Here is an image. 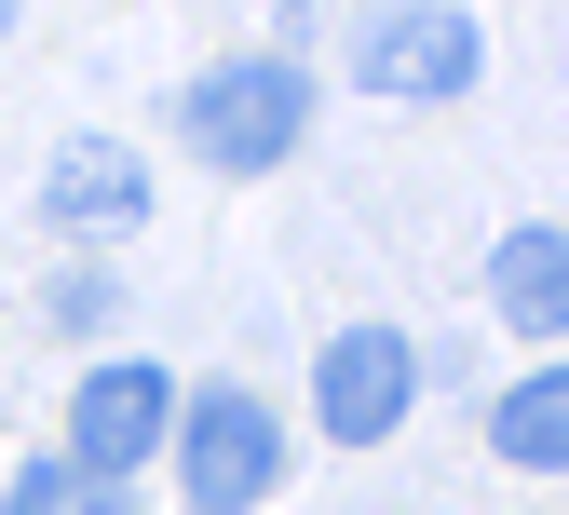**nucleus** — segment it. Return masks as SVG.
<instances>
[{"instance_id":"obj_8","label":"nucleus","mask_w":569,"mask_h":515,"mask_svg":"<svg viewBox=\"0 0 569 515\" xmlns=\"http://www.w3.org/2000/svg\"><path fill=\"white\" fill-rule=\"evenodd\" d=\"M488 462H516V475L569 462V366H529V380L488 394Z\"/></svg>"},{"instance_id":"obj_1","label":"nucleus","mask_w":569,"mask_h":515,"mask_svg":"<svg viewBox=\"0 0 569 515\" xmlns=\"http://www.w3.org/2000/svg\"><path fill=\"white\" fill-rule=\"evenodd\" d=\"M177 136H190L203 177H271V164H299V136H312V68H299V55H218V68L177 96Z\"/></svg>"},{"instance_id":"obj_3","label":"nucleus","mask_w":569,"mask_h":515,"mask_svg":"<svg viewBox=\"0 0 569 515\" xmlns=\"http://www.w3.org/2000/svg\"><path fill=\"white\" fill-rule=\"evenodd\" d=\"M435 394V353L407 326H326L312 339V434L326 448H393Z\"/></svg>"},{"instance_id":"obj_6","label":"nucleus","mask_w":569,"mask_h":515,"mask_svg":"<svg viewBox=\"0 0 569 515\" xmlns=\"http://www.w3.org/2000/svg\"><path fill=\"white\" fill-rule=\"evenodd\" d=\"M41 231H68V245L150 231V164H136L122 136H68V150L41 164Z\"/></svg>"},{"instance_id":"obj_7","label":"nucleus","mask_w":569,"mask_h":515,"mask_svg":"<svg viewBox=\"0 0 569 515\" xmlns=\"http://www.w3.org/2000/svg\"><path fill=\"white\" fill-rule=\"evenodd\" d=\"M488 299H502V326L556 366V339H569V231H556V217H516V231H502V258H488Z\"/></svg>"},{"instance_id":"obj_9","label":"nucleus","mask_w":569,"mask_h":515,"mask_svg":"<svg viewBox=\"0 0 569 515\" xmlns=\"http://www.w3.org/2000/svg\"><path fill=\"white\" fill-rule=\"evenodd\" d=\"M0 515H136V488L82 475L68 448H28V462H14V488H0Z\"/></svg>"},{"instance_id":"obj_2","label":"nucleus","mask_w":569,"mask_h":515,"mask_svg":"<svg viewBox=\"0 0 569 515\" xmlns=\"http://www.w3.org/2000/svg\"><path fill=\"white\" fill-rule=\"evenodd\" d=\"M163 462H177V502H190V515H258L299 448H284V420H271L258 380H203V394H177Z\"/></svg>"},{"instance_id":"obj_10","label":"nucleus","mask_w":569,"mask_h":515,"mask_svg":"<svg viewBox=\"0 0 569 515\" xmlns=\"http://www.w3.org/2000/svg\"><path fill=\"white\" fill-rule=\"evenodd\" d=\"M0 28H14V0H0Z\"/></svg>"},{"instance_id":"obj_4","label":"nucleus","mask_w":569,"mask_h":515,"mask_svg":"<svg viewBox=\"0 0 569 515\" xmlns=\"http://www.w3.org/2000/svg\"><path fill=\"white\" fill-rule=\"evenodd\" d=\"M352 82L393 96V109H448V96L488 82V41H475V14H448V0H380V14L352 28Z\"/></svg>"},{"instance_id":"obj_5","label":"nucleus","mask_w":569,"mask_h":515,"mask_svg":"<svg viewBox=\"0 0 569 515\" xmlns=\"http://www.w3.org/2000/svg\"><path fill=\"white\" fill-rule=\"evenodd\" d=\"M177 366H150V353H109V366H82V394H68V462L82 475H109V488H136L163 462V434H177Z\"/></svg>"}]
</instances>
